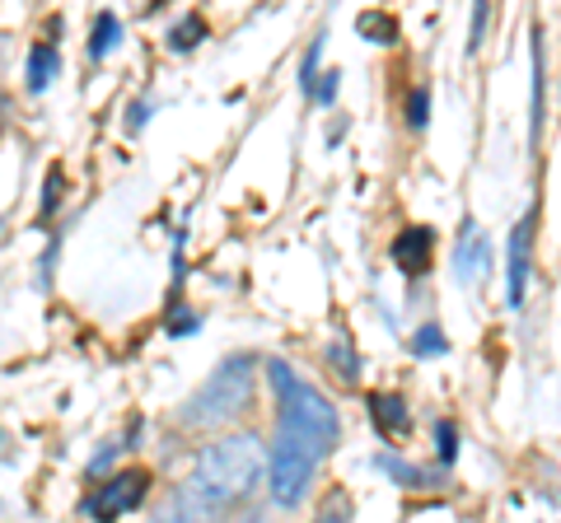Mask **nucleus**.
<instances>
[{
	"instance_id": "obj_1",
	"label": "nucleus",
	"mask_w": 561,
	"mask_h": 523,
	"mask_svg": "<svg viewBox=\"0 0 561 523\" xmlns=\"http://www.w3.org/2000/svg\"><path fill=\"white\" fill-rule=\"evenodd\" d=\"M262 473H267V449H262L257 434H249V430L225 434V440L197 449L192 477L173 510H187L192 519L225 514V510H234L239 500H249Z\"/></svg>"
},
{
	"instance_id": "obj_2",
	"label": "nucleus",
	"mask_w": 561,
	"mask_h": 523,
	"mask_svg": "<svg viewBox=\"0 0 561 523\" xmlns=\"http://www.w3.org/2000/svg\"><path fill=\"white\" fill-rule=\"evenodd\" d=\"M267 379H272L276 403H280L272 453H290V458L323 463L328 453L337 449V440H342L337 407L328 403V393H319L313 383H305L300 374H295L286 360H272L267 364Z\"/></svg>"
},
{
	"instance_id": "obj_3",
	"label": "nucleus",
	"mask_w": 561,
	"mask_h": 523,
	"mask_svg": "<svg viewBox=\"0 0 561 523\" xmlns=\"http://www.w3.org/2000/svg\"><path fill=\"white\" fill-rule=\"evenodd\" d=\"M253 397V356H225L210 379L202 383L197 393L179 407V426L183 430H216V426H230L234 416H243Z\"/></svg>"
},
{
	"instance_id": "obj_4",
	"label": "nucleus",
	"mask_w": 561,
	"mask_h": 523,
	"mask_svg": "<svg viewBox=\"0 0 561 523\" xmlns=\"http://www.w3.org/2000/svg\"><path fill=\"white\" fill-rule=\"evenodd\" d=\"M146 491H150V473H146V467H127V473H117V477L103 481V491H94L90 514L103 519V523H113L127 510H136V504L146 500Z\"/></svg>"
},
{
	"instance_id": "obj_5",
	"label": "nucleus",
	"mask_w": 561,
	"mask_h": 523,
	"mask_svg": "<svg viewBox=\"0 0 561 523\" xmlns=\"http://www.w3.org/2000/svg\"><path fill=\"white\" fill-rule=\"evenodd\" d=\"M529 267H534V211L515 224V234H511V257H505V276H511V309L524 304Z\"/></svg>"
},
{
	"instance_id": "obj_6",
	"label": "nucleus",
	"mask_w": 561,
	"mask_h": 523,
	"mask_svg": "<svg viewBox=\"0 0 561 523\" xmlns=\"http://www.w3.org/2000/svg\"><path fill=\"white\" fill-rule=\"evenodd\" d=\"M486 267H491V243H486V234L478 230V224H463V234H459V253H454V276L468 286H478L482 276H486Z\"/></svg>"
},
{
	"instance_id": "obj_7",
	"label": "nucleus",
	"mask_w": 561,
	"mask_h": 523,
	"mask_svg": "<svg viewBox=\"0 0 561 523\" xmlns=\"http://www.w3.org/2000/svg\"><path fill=\"white\" fill-rule=\"evenodd\" d=\"M431 248H435V234L426 230V224H412V230H402L393 239V262L402 276H421L431 267Z\"/></svg>"
},
{
	"instance_id": "obj_8",
	"label": "nucleus",
	"mask_w": 561,
	"mask_h": 523,
	"mask_svg": "<svg viewBox=\"0 0 561 523\" xmlns=\"http://www.w3.org/2000/svg\"><path fill=\"white\" fill-rule=\"evenodd\" d=\"M57 71H61V57L51 43H38L28 51V90H47V84L57 80Z\"/></svg>"
},
{
	"instance_id": "obj_9",
	"label": "nucleus",
	"mask_w": 561,
	"mask_h": 523,
	"mask_svg": "<svg viewBox=\"0 0 561 523\" xmlns=\"http://www.w3.org/2000/svg\"><path fill=\"white\" fill-rule=\"evenodd\" d=\"M370 411H375L379 430L408 434V407H402V397H393V393H375V397H370Z\"/></svg>"
},
{
	"instance_id": "obj_10",
	"label": "nucleus",
	"mask_w": 561,
	"mask_h": 523,
	"mask_svg": "<svg viewBox=\"0 0 561 523\" xmlns=\"http://www.w3.org/2000/svg\"><path fill=\"white\" fill-rule=\"evenodd\" d=\"M356 28H360L370 43H379V47L398 43V24H393V14H379V10H370V14H360V20H356Z\"/></svg>"
},
{
	"instance_id": "obj_11",
	"label": "nucleus",
	"mask_w": 561,
	"mask_h": 523,
	"mask_svg": "<svg viewBox=\"0 0 561 523\" xmlns=\"http://www.w3.org/2000/svg\"><path fill=\"white\" fill-rule=\"evenodd\" d=\"M117 38H122L117 14H99V20H94V33H90V57H94V61H99V57H108Z\"/></svg>"
},
{
	"instance_id": "obj_12",
	"label": "nucleus",
	"mask_w": 561,
	"mask_h": 523,
	"mask_svg": "<svg viewBox=\"0 0 561 523\" xmlns=\"http://www.w3.org/2000/svg\"><path fill=\"white\" fill-rule=\"evenodd\" d=\"M169 43H173V51H187V47H197V43H206V20L202 14H183L179 24H173V33H169Z\"/></svg>"
},
{
	"instance_id": "obj_13",
	"label": "nucleus",
	"mask_w": 561,
	"mask_h": 523,
	"mask_svg": "<svg viewBox=\"0 0 561 523\" xmlns=\"http://www.w3.org/2000/svg\"><path fill=\"white\" fill-rule=\"evenodd\" d=\"M379 473H389V477L402 481V486H421V481H426V473H421V467H408L402 458H389V453L379 458Z\"/></svg>"
},
{
	"instance_id": "obj_14",
	"label": "nucleus",
	"mask_w": 561,
	"mask_h": 523,
	"mask_svg": "<svg viewBox=\"0 0 561 523\" xmlns=\"http://www.w3.org/2000/svg\"><path fill=\"white\" fill-rule=\"evenodd\" d=\"M412 351L416 356H440L445 351V333H440V327H421L416 341H412Z\"/></svg>"
},
{
	"instance_id": "obj_15",
	"label": "nucleus",
	"mask_w": 561,
	"mask_h": 523,
	"mask_svg": "<svg viewBox=\"0 0 561 523\" xmlns=\"http://www.w3.org/2000/svg\"><path fill=\"white\" fill-rule=\"evenodd\" d=\"M435 444H440V463H454V453H459V430L449 421L435 426Z\"/></svg>"
},
{
	"instance_id": "obj_16",
	"label": "nucleus",
	"mask_w": 561,
	"mask_h": 523,
	"mask_svg": "<svg viewBox=\"0 0 561 523\" xmlns=\"http://www.w3.org/2000/svg\"><path fill=\"white\" fill-rule=\"evenodd\" d=\"M319 57H323V38L309 47V57H305V66H300V90H305V94H313V71H319Z\"/></svg>"
},
{
	"instance_id": "obj_17",
	"label": "nucleus",
	"mask_w": 561,
	"mask_h": 523,
	"mask_svg": "<svg viewBox=\"0 0 561 523\" xmlns=\"http://www.w3.org/2000/svg\"><path fill=\"white\" fill-rule=\"evenodd\" d=\"M426 113H431V94L416 90V94L408 98V121H412V127H426Z\"/></svg>"
},
{
	"instance_id": "obj_18",
	"label": "nucleus",
	"mask_w": 561,
	"mask_h": 523,
	"mask_svg": "<svg viewBox=\"0 0 561 523\" xmlns=\"http://www.w3.org/2000/svg\"><path fill=\"white\" fill-rule=\"evenodd\" d=\"M313 523H351V504H346V500H337V504H332V510H323V514L313 519Z\"/></svg>"
},
{
	"instance_id": "obj_19",
	"label": "nucleus",
	"mask_w": 561,
	"mask_h": 523,
	"mask_svg": "<svg viewBox=\"0 0 561 523\" xmlns=\"http://www.w3.org/2000/svg\"><path fill=\"white\" fill-rule=\"evenodd\" d=\"M57 201H61V173H51V178H47V201H43V206L51 211Z\"/></svg>"
}]
</instances>
